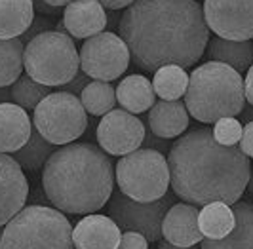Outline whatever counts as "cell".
Masks as SVG:
<instances>
[{"label":"cell","instance_id":"ba28073f","mask_svg":"<svg viewBox=\"0 0 253 249\" xmlns=\"http://www.w3.org/2000/svg\"><path fill=\"white\" fill-rule=\"evenodd\" d=\"M88 112L78 95L53 91L38 103L33 114V127L51 145H69L88 127Z\"/></svg>","mask_w":253,"mask_h":249},{"label":"cell","instance_id":"d6986e66","mask_svg":"<svg viewBox=\"0 0 253 249\" xmlns=\"http://www.w3.org/2000/svg\"><path fill=\"white\" fill-rule=\"evenodd\" d=\"M236 224L228 236L200 242V249H253V202H234Z\"/></svg>","mask_w":253,"mask_h":249},{"label":"cell","instance_id":"836d02e7","mask_svg":"<svg viewBox=\"0 0 253 249\" xmlns=\"http://www.w3.org/2000/svg\"><path fill=\"white\" fill-rule=\"evenodd\" d=\"M143 147L145 149H152V150H158V152H162V154H166V152H169V141L168 139H162L158 137V135H154V133H149L147 129H145V141H143Z\"/></svg>","mask_w":253,"mask_h":249},{"label":"cell","instance_id":"f1b7e54d","mask_svg":"<svg viewBox=\"0 0 253 249\" xmlns=\"http://www.w3.org/2000/svg\"><path fill=\"white\" fill-rule=\"evenodd\" d=\"M242 129H244V124L236 120V116L221 118L211 127L213 139L219 145H225V147H238L242 139Z\"/></svg>","mask_w":253,"mask_h":249},{"label":"cell","instance_id":"7402d4cb","mask_svg":"<svg viewBox=\"0 0 253 249\" xmlns=\"http://www.w3.org/2000/svg\"><path fill=\"white\" fill-rule=\"evenodd\" d=\"M35 21L33 0H0V38H19Z\"/></svg>","mask_w":253,"mask_h":249},{"label":"cell","instance_id":"3957f363","mask_svg":"<svg viewBox=\"0 0 253 249\" xmlns=\"http://www.w3.org/2000/svg\"><path fill=\"white\" fill-rule=\"evenodd\" d=\"M113 162L101 147L69 143L42 167V187L55 209L73 215L99 211L114 188Z\"/></svg>","mask_w":253,"mask_h":249},{"label":"cell","instance_id":"4316f807","mask_svg":"<svg viewBox=\"0 0 253 249\" xmlns=\"http://www.w3.org/2000/svg\"><path fill=\"white\" fill-rule=\"evenodd\" d=\"M23 53H25V44L21 42V38H10V40L0 38V87L12 86L21 76V71L25 69Z\"/></svg>","mask_w":253,"mask_h":249},{"label":"cell","instance_id":"44dd1931","mask_svg":"<svg viewBox=\"0 0 253 249\" xmlns=\"http://www.w3.org/2000/svg\"><path fill=\"white\" fill-rule=\"evenodd\" d=\"M156 93L149 78L143 75H129L116 87V101L124 111L131 114H141L149 111L156 103Z\"/></svg>","mask_w":253,"mask_h":249},{"label":"cell","instance_id":"8d00e7d4","mask_svg":"<svg viewBox=\"0 0 253 249\" xmlns=\"http://www.w3.org/2000/svg\"><path fill=\"white\" fill-rule=\"evenodd\" d=\"M12 101V87H0V103H10Z\"/></svg>","mask_w":253,"mask_h":249},{"label":"cell","instance_id":"ffe728a7","mask_svg":"<svg viewBox=\"0 0 253 249\" xmlns=\"http://www.w3.org/2000/svg\"><path fill=\"white\" fill-rule=\"evenodd\" d=\"M206 55L210 61H217L228 65L236 73H246L253 65V42L252 40H227V38H211L208 42Z\"/></svg>","mask_w":253,"mask_h":249},{"label":"cell","instance_id":"74e56055","mask_svg":"<svg viewBox=\"0 0 253 249\" xmlns=\"http://www.w3.org/2000/svg\"><path fill=\"white\" fill-rule=\"evenodd\" d=\"M158 249H198V248L196 246H192V248H179V246H173V244L166 242L164 238H162V240H158Z\"/></svg>","mask_w":253,"mask_h":249},{"label":"cell","instance_id":"4dcf8cb0","mask_svg":"<svg viewBox=\"0 0 253 249\" xmlns=\"http://www.w3.org/2000/svg\"><path fill=\"white\" fill-rule=\"evenodd\" d=\"M46 31H53V29H51V19H48V17H37V19L31 23V27L27 29L25 35L19 38H21L23 44H27V42H31L35 37L42 35V33H46Z\"/></svg>","mask_w":253,"mask_h":249},{"label":"cell","instance_id":"4fadbf2b","mask_svg":"<svg viewBox=\"0 0 253 249\" xmlns=\"http://www.w3.org/2000/svg\"><path fill=\"white\" fill-rule=\"evenodd\" d=\"M29 194V183L21 166L10 154L0 152V226L23 209Z\"/></svg>","mask_w":253,"mask_h":249},{"label":"cell","instance_id":"277c9868","mask_svg":"<svg viewBox=\"0 0 253 249\" xmlns=\"http://www.w3.org/2000/svg\"><path fill=\"white\" fill-rule=\"evenodd\" d=\"M246 105L244 78L228 65L208 61L189 76L185 107L202 124H215L227 116H238Z\"/></svg>","mask_w":253,"mask_h":249},{"label":"cell","instance_id":"8fae6325","mask_svg":"<svg viewBox=\"0 0 253 249\" xmlns=\"http://www.w3.org/2000/svg\"><path fill=\"white\" fill-rule=\"evenodd\" d=\"M204 19L211 33L227 40H253V0H204Z\"/></svg>","mask_w":253,"mask_h":249},{"label":"cell","instance_id":"83f0119b","mask_svg":"<svg viewBox=\"0 0 253 249\" xmlns=\"http://www.w3.org/2000/svg\"><path fill=\"white\" fill-rule=\"evenodd\" d=\"M10 87H12V101L25 111H35L38 103L51 93L50 86L38 84L37 80H33L27 73L19 76Z\"/></svg>","mask_w":253,"mask_h":249},{"label":"cell","instance_id":"5b68a950","mask_svg":"<svg viewBox=\"0 0 253 249\" xmlns=\"http://www.w3.org/2000/svg\"><path fill=\"white\" fill-rule=\"evenodd\" d=\"M0 249H75L73 226L55 208L29 206L6 223Z\"/></svg>","mask_w":253,"mask_h":249},{"label":"cell","instance_id":"1f68e13d","mask_svg":"<svg viewBox=\"0 0 253 249\" xmlns=\"http://www.w3.org/2000/svg\"><path fill=\"white\" fill-rule=\"evenodd\" d=\"M89 82H91V80H89V76L86 75V73H82V71H78L71 82H67V84L61 86V91L73 93V95H80V91L88 86Z\"/></svg>","mask_w":253,"mask_h":249},{"label":"cell","instance_id":"d4e9b609","mask_svg":"<svg viewBox=\"0 0 253 249\" xmlns=\"http://www.w3.org/2000/svg\"><path fill=\"white\" fill-rule=\"evenodd\" d=\"M84 111L91 116H105L107 112L116 109V89L111 82L91 80L78 95Z\"/></svg>","mask_w":253,"mask_h":249},{"label":"cell","instance_id":"ac0fdd59","mask_svg":"<svg viewBox=\"0 0 253 249\" xmlns=\"http://www.w3.org/2000/svg\"><path fill=\"white\" fill-rule=\"evenodd\" d=\"M149 127L162 139H175L189 127V111L181 99L156 101L149 109Z\"/></svg>","mask_w":253,"mask_h":249},{"label":"cell","instance_id":"484cf974","mask_svg":"<svg viewBox=\"0 0 253 249\" xmlns=\"http://www.w3.org/2000/svg\"><path fill=\"white\" fill-rule=\"evenodd\" d=\"M53 152H55V145H51L50 141H46L33 127L29 141L17 152H13L12 158L21 166V169H25V171H38V169L44 167V164L48 162V158Z\"/></svg>","mask_w":253,"mask_h":249},{"label":"cell","instance_id":"6da1fadb","mask_svg":"<svg viewBox=\"0 0 253 249\" xmlns=\"http://www.w3.org/2000/svg\"><path fill=\"white\" fill-rule=\"evenodd\" d=\"M118 35L133 63L147 73L166 65L192 67L210 42L204 8L196 0H135L120 17Z\"/></svg>","mask_w":253,"mask_h":249},{"label":"cell","instance_id":"f546056e","mask_svg":"<svg viewBox=\"0 0 253 249\" xmlns=\"http://www.w3.org/2000/svg\"><path fill=\"white\" fill-rule=\"evenodd\" d=\"M118 249H149V240L139 232H124Z\"/></svg>","mask_w":253,"mask_h":249},{"label":"cell","instance_id":"cb8c5ba5","mask_svg":"<svg viewBox=\"0 0 253 249\" xmlns=\"http://www.w3.org/2000/svg\"><path fill=\"white\" fill-rule=\"evenodd\" d=\"M154 93L164 101H177L185 97L189 87V73L179 65L160 67L152 78Z\"/></svg>","mask_w":253,"mask_h":249},{"label":"cell","instance_id":"9a60e30c","mask_svg":"<svg viewBox=\"0 0 253 249\" xmlns=\"http://www.w3.org/2000/svg\"><path fill=\"white\" fill-rule=\"evenodd\" d=\"M63 25L71 37L88 40L105 31L109 17L97 0H73L63 10Z\"/></svg>","mask_w":253,"mask_h":249},{"label":"cell","instance_id":"9c48e42d","mask_svg":"<svg viewBox=\"0 0 253 249\" xmlns=\"http://www.w3.org/2000/svg\"><path fill=\"white\" fill-rule=\"evenodd\" d=\"M173 206V194L166 192L154 202H137L120 190H113L109 198V217L124 232H139L151 242L162 240V223L166 211Z\"/></svg>","mask_w":253,"mask_h":249},{"label":"cell","instance_id":"52a82bcc","mask_svg":"<svg viewBox=\"0 0 253 249\" xmlns=\"http://www.w3.org/2000/svg\"><path fill=\"white\" fill-rule=\"evenodd\" d=\"M114 177L118 190L127 198L137 202L160 200L169 188L168 158L158 150L143 147L118 160Z\"/></svg>","mask_w":253,"mask_h":249},{"label":"cell","instance_id":"d590c367","mask_svg":"<svg viewBox=\"0 0 253 249\" xmlns=\"http://www.w3.org/2000/svg\"><path fill=\"white\" fill-rule=\"evenodd\" d=\"M244 93H246V101L253 107V65L246 71V78H244Z\"/></svg>","mask_w":253,"mask_h":249},{"label":"cell","instance_id":"8992f818","mask_svg":"<svg viewBox=\"0 0 253 249\" xmlns=\"http://www.w3.org/2000/svg\"><path fill=\"white\" fill-rule=\"evenodd\" d=\"M23 65L38 84L61 87L80 71V53L67 33L46 31L25 44Z\"/></svg>","mask_w":253,"mask_h":249},{"label":"cell","instance_id":"f35d334b","mask_svg":"<svg viewBox=\"0 0 253 249\" xmlns=\"http://www.w3.org/2000/svg\"><path fill=\"white\" fill-rule=\"evenodd\" d=\"M46 4H50V6H53V8H65L67 4H71L73 0H44Z\"/></svg>","mask_w":253,"mask_h":249},{"label":"cell","instance_id":"e0dca14e","mask_svg":"<svg viewBox=\"0 0 253 249\" xmlns=\"http://www.w3.org/2000/svg\"><path fill=\"white\" fill-rule=\"evenodd\" d=\"M33 131L25 109L15 103H0V152L13 154L25 145Z\"/></svg>","mask_w":253,"mask_h":249},{"label":"cell","instance_id":"60d3db41","mask_svg":"<svg viewBox=\"0 0 253 249\" xmlns=\"http://www.w3.org/2000/svg\"><path fill=\"white\" fill-rule=\"evenodd\" d=\"M2 236H4V226H0V246H2Z\"/></svg>","mask_w":253,"mask_h":249},{"label":"cell","instance_id":"2e32d148","mask_svg":"<svg viewBox=\"0 0 253 249\" xmlns=\"http://www.w3.org/2000/svg\"><path fill=\"white\" fill-rule=\"evenodd\" d=\"M122 230L111 217L89 213L73 228L75 249H118Z\"/></svg>","mask_w":253,"mask_h":249},{"label":"cell","instance_id":"7a4b0ae2","mask_svg":"<svg viewBox=\"0 0 253 249\" xmlns=\"http://www.w3.org/2000/svg\"><path fill=\"white\" fill-rule=\"evenodd\" d=\"M169 187L175 196L202 208L211 202L232 206L246 192L252 162L238 147H225L213 139L211 127L192 129L168 152Z\"/></svg>","mask_w":253,"mask_h":249},{"label":"cell","instance_id":"5bb4252c","mask_svg":"<svg viewBox=\"0 0 253 249\" xmlns=\"http://www.w3.org/2000/svg\"><path fill=\"white\" fill-rule=\"evenodd\" d=\"M198 206L192 204H173L166 211L162 223V238L179 248H192L204 240L198 226Z\"/></svg>","mask_w":253,"mask_h":249},{"label":"cell","instance_id":"7c38bea8","mask_svg":"<svg viewBox=\"0 0 253 249\" xmlns=\"http://www.w3.org/2000/svg\"><path fill=\"white\" fill-rule=\"evenodd\" d=\"M145 124L131 112L113 109L97 125V143L107 154L126 156L143 147Z\"/></svg>","mask_w":253,"mask_h":249},{"label":"cell","instance_id":"30bf717a","mask_svg":"<svg viewBox=\"0 0 253 249\" xmlns=\"http://www.w3.org/2000/svg\"><path fill=\"white\" fill-rule=\"evenodd\" d=\"M80 69L93 80L111 82L124 75L131 61L127 44L113 31H103L82 44Z\"/></svg>","mask_w":253,"mask_h":249},{"label":"cell","instance_id":"ab89813d","mask_svg":"<svg viewBox=\"0 0 253 249\" xmlns=\"http://www.w3.org/2000/svg\"><path fill=\"white\" fill-rule=\"evenodd\" d=\"M248 190H250V192H252L253 194V164H252V173H250V181H248Z\"/></svg>","mask_w":253,"mask_h":249},{"label":"cell","instance_id":"603a6c76","mask_svg":"<svg viewBox=\"0 0 253 249\" xmlns=\"http://www.w3.org/2000/svg\"><path fill=\"white\" fill-rule=\"evenodd\" d=\"M236 224V217L232 206L225 202H211L200 208L198 213V226L206 240H221L232 232Z\"/></svg>","mask_w":253,"mask_h":249},{"label":"cell","instance_id":"d6a6232c","mask_svg":"<svg viewBox=\"0 0 253 249\" xmlns=\"http://www.w3.org/2000/svg\"><path fill=\"white\" fill-rule=\"evenodd\" d=\"M238 149H240L248 158H252L253 160V120L246 122V125H244V129H242V139H240V143H238Z\"/></svg>","mask_w":253,"mask_h":249},{"label":"cell","instance_id":"e575fe53","mask_svg":"<svg viewBox=\"0 0 253 249\" xmlns=\"http://www.w3.org/2000/svg\"><path fill=\"white\" fill-rule=\"evenodd\" d=\"M103 8L111 10V12H116V10H124L127 6H131L135 0H97Z\"/></svg>","mask_w":253,"mask_h":249}]
</instances>
